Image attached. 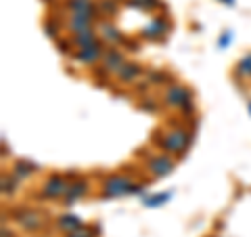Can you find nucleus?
Listing matches in <instances>:
<instances>
[{
  "instance_id": "22",
  "label": "nucleus",
  "mask_w": 251,
  "mask_h": 237,
  "mask_svg": "<svg viewBox=\"0 0 251 237\" xmlns=\"http://www.w3.org/2000/svg\"><path fill=\"white\" fill-rule=\"evenodd\" d=\"M149 78H151V82H157V84H163L170 80L168 74H161V72H149Z\"/></svg>"
},
{
  "instance_id": "8",
  "label": "nucleus",
  "mask_w": 251,
  "mask_h": 237,
  "mask_svg": "<svg viewBox=\"0 0 251 237\" xmlns=\"http://www.w3.org/2000/svg\"><path fill=\"white\" fill-rule=\"evenodd\" d=\"M92 19L90 15H80V13H72V17H69V30L74 31V34H84V31H92Z\"/></svg>"
},
{
  "instance_id": "4",
  "label": "nucleus",
  "mask_w": 251,
  "mask_h": 237,
  "mask_svg": "<svg viewBox=\"0 0 251 237\" xmlns=\"http://www.w3.org/2000/svg\"><path fill=\"white\" fill-rule=\"evenodd\" d=\"M67 189H69V185L65 183V178L59 177V175H54V177H50V178L44 183V187H42V197H61V195L67 193Z\"/></svg>"
},
{
  "instance_id": "29",
  "label": "nucleus",
  "mask_w": 251,
  "mask_h": 237,
  "mask_svg": "<svg viewBox=\"0 0 251 237\" xmlns=\"http://www.w3.org/2000/svg\"><path fill=\"white\" fill-rule=\"evenodd\" d=\"M249 112H251V101H249Z\"/></svg>"
},
{
  "instance_id": "19",
  "label": "nucleus",
  "mask_w": 251,
  "mask_h": 237,
  "mask_svg": "<svg viewBox=\"0 0 251 237\" xmlns=\"http://www.w3.org/2000/svg\"><path fill=\"white\" fill-rule=\"evenodd\" d=\"M130 6H138L143 11H153L159 6V0H130Z\"/></svg>"
},
{
  "instance_id": "27",
  "label": "nucleus",
  "mask_w": 251,
  "mask_h": 237,
  "mask_svg": "<svg viewBox=\"0 0 251 237\" xmlns=\"http://www.w3.org/2000/svg\"><path fill=\"white\" fill-rule=\"evenodd\" d=\"M228 42H230V31H228V34H222V40H220V46H228Z\"/></svg>"
},
{
  "instance_id": "1",
  "label": "nucleus",
  "mask_w": 251,
  "mask_h": 237,
  "mask_svg": "<svg viewBox=\"0 0 251 237\" xmlns=\"http://www.w3.org/2000/svg\"><path fill=\"white\" fill-rule=\"evenodd\" d=\"M191 132H186L182 128H174V130H170V132H161L159 137L155 139V143H159L163 149H166L168 153H178V155H182L188 145H191Z\"/></svg>"
},
{
  "instance_id": "14",
  "label": "nucleus",
  "mask_w": 251,
  "mask_h": 237,
  "mask_svg": "<svg viewBox=\"0 0 251 237\" xmlns=\"http://www.w3.org/2000/svg\"><path fill=\"white\" fill-rule=\"evenodd\" d=\"M67 6L72 9L74 13H80V15H90V17H94V4L90 2V0H69Z\"/></svg>"
},
{
  "instance_id": "21",
  "label": "nucleus",
  "mask_w": 251,
  "mask_h": 237,
  "mask_svg": "<svg viewBox=\"0 0 251 237\" xmlns=\"http://www.w3.org/2000/svg\"><path fill=\"white\" fill-rule=\"evenodd\" d=\"M170 197H172V193H161V195H153V197H147V202H145V204H147L149 208H155V206H161L163 202H168Z\"/></svg>"
},
{
  "instance_id": "11",
  "label": "nucleus",
  "mask_w": 251,
  "mask_h": 237,
  "mask_svg": "<svg viewBox=\"0 0 251 237\" xmlns=\"http://www.w3.org/2000/svg\"><path fill=\"white\" fill-rule=\"evenodd\" d=\"M19 223H21V227L23 229H27V231H34V229H38V227H42V216L38 214V212H29V210H25V212H21L19 214Z\"/></svg>"
},
{
  "instance_id": "3",
  "label": "nucleus",
  "mask_w": 251,
  "mask_h": 237,
  "mask_svg": "<svg viewBox=\"0 0 251 237\" xmlns=\"http://www.w3.org/2000/svg\"><path fill=\"white\" fill-rule=\"evenodd\" d=\"M163 101H166V105H170V107H180V109H182L188 101H193V97H191V92H188L186 86H182V84H170L166 94H163Z\"/></svg>"
},
{
  "instance_id": "18",
  "label": "nucleus",
  "mask_w": 251,
  "mask_h": 237,
  "mask_svg": "<svg viewBox=\"0 0 251 237\" xmlns=\"http://www.w3.org/2000/svg\"><path fill=\"white\" fill-rule=\"evenodd\" d=\"M237 74L243 78H251V53H247L239 63H237Z\"/></svg>"
},
{
  "instance_id": "20",
  "label": "nucleus",
  "mask_w": 251,
  "mask_h": 237,
  "mask_svg": "<svg viewBox=\"0 0 251 237\" xmlns=\"http://www.w3.org/2000/svg\"><path fill=\"white\" fill-rule=\"evenodd\" d=\"M99 9L103 11V13H107L109 17H113V15L117 13V2H115V0H100Z\"/></svg>"
},
{
  "instance_id": "25",
  "label": "nucleus",
  "mask_w": 251,
  "mask_h": 237,
  "mask_svg": "<svg viewBox=\"0 0 251 237\" xmlns=\"http://www.w3.org/2000/svg\"><path fill=\"white\" fill-rule=\"evenodd\" d=\"M57 49H59L63 55H69V44H67L65 40H59V42H57Z\"/></svg>"
},
{
  "instance_id": "10",
  "label": "nucleus",
  "mask_w": 251,
  "mask_h": 237,
  "mask_svg": "<svg viewBox=\"0 0 251 237\" xmlns=\"http://www.w3.org/2000/svg\"><path fill=\"white\" fill-rule=\"evenodd\" d=\"M140 74H143V67H140L138 63H128L126 61L122 65V69L117 72V78H120L122 82H132V80H136Z\"/></svg>"
},
{
  "instance_id": "5",
  "label": "nucleus",
  "mask_w": 251,
  "mask_h": 237,
  "mask_svg": "<svg viewBox=\"0 0 251 237\" xmlns=\"http://www.w3.org/2000/svg\"><path fill=\"white\" fill-rule=\"evenodd\" d=\"M149 170L151 175L161 178V177H168L172 170H174V162H172L170 155H155L151 162H149Z\"/></svg>"
},
{
  "instance_id": "15",
  "label": "nucleus",
  "mask_w": 251,
  "mask_h": 237,
  "mask_svg": "<svg viewBox=\"0 0 251 237\" xmlns=\"http://www.w3.org/2000/svg\"><path fill=\"white\" fill-rule=\"evenodd\" d=\"M100 34H103V38L107 42H124L120 30H117L115 26H111V23H107V21L100 23Z\"/></svg>"
},
{
  "instance_id": "23",
  "label": "nucleus",
  "mask_w": 251,
  "mask_h": 237,
  "mask_svg": "<svg viewBox=\"0 0 251 237\" xmlns=\"http://www.w3.org/2000/svg\"><path fill=\"white\" fill-rule=\"evenodd\" d=\"M44 30H46V34H49L50 38H57V36H59V30H57V28H54V23H52L50 19H49V21H46V23H44Z\"/></svg>"
},
{
  "instance_id": "28",
  "label": "nucleus",
  "mask_w": 251,
  "mask_h": 237,
  "mask_svg": "<svg viewBox=\"0 0 251 237\" xmlns=\"http://www.w3.org/2000/svg\"><path fill=\"white\" fill-rule=\"evenodd\" d=\"M224 2H226V4H230V6H232V4H234V0H224Z\"/></svg>"
},
{
  "instance_id": "9",
  "label": "nucleus",
  "mask_w": 251,
  "mask_h": 237,
  "mask_svg": "<svg viewBox=\"0 0 251 237\" xmlns=\"http://www.w3.org/2000/svg\"><path fill=\"white\" fill-rule=\"evenodd\" d=\"M124 55L120 53V51H115V49H111V51H105V55H103V67L107 69V72H120L122 69V65H124Z\"/></svg>"
},
{
  "instance_id": "12",
  "label": "nucleus",
  "mask_w": 251,
  "mask_h": 237,
  "mask_svg": "<svg viewBox=\"0 0 251 237\" xmlns=\"http://www.w3.org/2000/svg\"><path fill=\"white\" fill-rule=\"evenodd\" d=\"M57 227L61 229V231L74 233V231H77V229H82L84 225H82V220L77 218V216H74V214H65V216H61V218H59Z\"/></svg>"
},
{
  "instance_id": "16",
  "label": "nucleus",
  "mask_w": 251,
  "mask_h": 237,
  "mask_svg": "<svg viewBox=\"0 0 251 237\" xmlns=\"http://www.w3.org/2000/svg\"><path fill=\"white\" fill-rule=\"evenodd\" d=\"M72 42L77 46V49H88V46L97 44L99 40H97V34H94V31H84V34L74 36V38H72Z\"/></svg>"
},
{
  "instance_id": "7",
  "label": "nucleus",
  "mask_w": 251,
  "mask_h": 237,
  "mask_svg": "<svg viewBox=\"0 0 251 237\" xmlns=\"http://www.w3.org/2000/svg\"><path fill=\"white\" fill-rule=\"evenodd\" d=\"M168 30H170V23H168L166 19L157 17V19H153V21L143 30V36L147 38V40H159L161 36L168 34Z\"/></svg>"
},
{
  "instance_id": "2",
  "label": "nucleus",
  "mask_w": 251,
  "mask_h": 237,
  "mask_svg": "<svg viewBox=\"0 0 251 237\" xmlns=\"http://www.w3.org/2000/svg\"><path fill=\"white\" fill-rule=\"evenodd\" d=\"M132 191H134V183L128 177L115 175L105 180V197H117V195H126Z\"/></svg>"
},
{
  "instance_id": "6",
  "label": "nucleus",
  "mask_w": 251,
  "mask_h": 237,
  "mask_svg": "<svg viewBox=\"0 0 251 237\" xmlns=\"http://www.w3.org/2000/svg\"><path fill=\"white\" fill-rule=\"evenodd\" d=\"M103 55H105V49L97 42V44L88 46V49H80L74 55V59L80 63H86V65H92V63H97L99 59H103Z\"/></svg>"
},
{
  "instance_id": "13",
  "label": "nucleus",
  "mask_w": 251,
  "mask_h": 237,
  "mask_svg": "<svg viewBox=\"0 0 251 237\" xmlns=\"http://www.w3.org/2000/svg\"><path fill=\"white\" fill-rule=\"evenodd\" d=\"M88 191V185L84 183V180H80V183H74V185H69L67 189V193H65V202H67V206H72V204L75 200H80V197Z\"/></svg>"
},
{
  "instance_id": "24",
  "label": "nucleus",
  "mask_w": 251,
  "mask_h": 237,
  "mask_svg": "<svg viewBox=\"0 0 251 237\" xmlns=\"http://www.w3.org/2000/svg\"><path fill=\"white\" fill-rule=\"evenodd\" d=\"M15 191V183H13V180H9V178H6V177H2V193L6 195V193H13Z\"/></svg>"
},
{
  "instance_id": "17",
  "label": "nucleus",
  "mask_w": 251,
  "mask_h": 237,
  "mask_svg": "<svg viewBox=\"0 0 251 237\" xmlns=\"http://www.w3.org/2000/svg\"><path fill=\"white\" fill-rule=\"evenodd\" d=\"M34 170H36V166H34V164L23 162V160H21V162H17V164L13 166V175H15V177H19V178H25V177H29Z\"/></svg>"
},
{
  "instance_id": "26",
  "label": "nucleus",
  "mask_w": 251,
  "mask_h": 237,
  "mask_svg": "<svg viewBox=\"0 0 251 237\" xmlns=\"http://www.w3.org/2000/svg\"><path fill=\"white\" fill-rule=\"evenodd\" d=\"M143 109H147V112H155L157 105H155V101H143V105H140Z\"/></svg>"
}]
</instances>
